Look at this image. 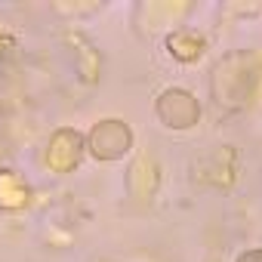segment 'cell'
<instances>
[{
	"mask_svg": "<svg viewBox=\"0 0 262 262\" xmlns=\"http://www.w3.org/2000/svg\"><path fill=\"white\" fill-rule=\"evenodd\" d=\"M201 47H204V40H201V37H191V34L170 37V50H173V56H179V59H185V62L198 59V56H201Z\"/></svg>",
	"mask_w": 262,
	"mask_h": 262,
	"instance_id": "obj_1",
	"label": "cell"
}]
</instances>
